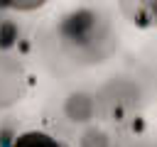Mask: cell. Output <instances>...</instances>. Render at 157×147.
Segmentation results:
<instances>
[{
  "instance_id": "1",
  "label": "cell",
  "mask_w": 157,
  "mask_h": 147,
  "mask_svg": "<svg viewBox=\"0 0 157 147\" xmlns=\"http://www.w3.org/2000/svg\"><path fill=\"white\" fill-rule=\"evenodd\" d=\"M10 147H64V145L56 142L54 137L44 135V132H25V135H20Z\"/></svg>"
},
{
  "instance_id": "2",
  "label": "cell",
  "mask_w": 157,
  "mask_h": 147,
  "mask_svg": "<svg viewBox=\"0 0 157 147\" xmlns=\"http://www.w3.org/2000/svg\"><path fill=\"white\" fill-rule=\"evenodd\" d=\"M142 127H145L142 120H132V130H142Z\"/></svg>"
}]
</instances>
